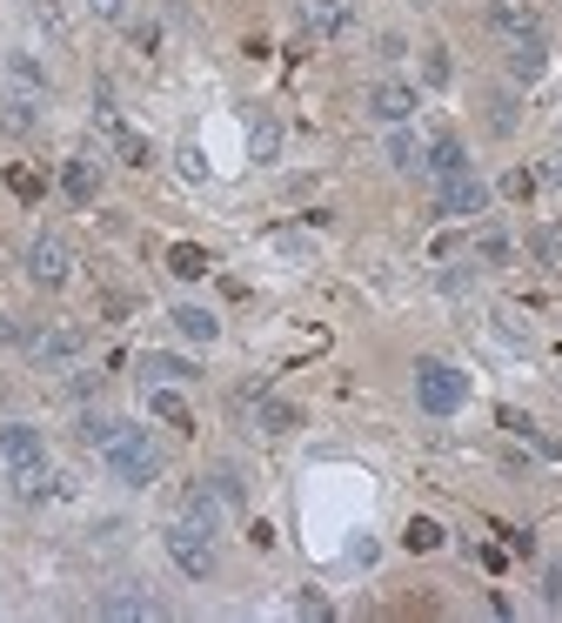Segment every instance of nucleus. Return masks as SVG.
Returning a JSON list of instances; mask_svg holds the SVG:
<instances>
[{
	"instance_id": "1",
	"label": "nucleus",
	"mask_w": 562,
	"mask_h": 623,
	"mask_svg": "<svg viewBox=\"0 0 562 623\" xmlns=\"http://www.w3.org/2000/svg\"><path fill=\"white\" fill-rule=\"evenodd\" d=\"M101 462H107V476H114V483H128V490L161 483V449L148 443V430H128V422L114 430V443L101 449Z\"/></svg>"
},
{
	"instance_id": "2",
	"label": "nucleus",
	"mask_w": 562,
	"mask_h": 623,
	"mask_svg": "<svg viewBox=\"0 0 562 623\" xmlns=\"http://www.w3.org/2000/svg\"><path fill=\"white\" fill-rule=\"evenodd\" d=\"M416 403H422L429 416H456V409L469 403V376L449 369V363H435V356H422V363H416Z\"/></svg>"
},
{
	"instance_id": "3",
	"label": "nucleus",
	"mask_w": 562,
	"mask_h": 623,
	"mask_svg": "<svg viewBox=\"0 0 562 623\" xmlns=\"http://www.w3.org/2000/svg\"><path fill=\"white\" fill-rule=\"evenodd\" d=\"M161 543H168V557H175V570H181V576H194V583H208V576H215V536H208V530H194L188 517H175L168 530H161Z\"/></svg>"
},
{
	"instance_id": "4",
	"label": "nucleus",
	"mask_w": 562,
	"mask_h": 623,
	"mask_svg": "<svg viewBox=\"0 0 562 623\" xmlns=\"http://www.w3.org/2000/svg\"><path fill=\"white\" fill-rule=\"evenodd\" d=\"M361 21V0H295V27L308 41H342Z\"/></svg>"
},
{
	"instance_id": "5",
	"label": "nucleus",
	"mask_w": 562,
	"mask_h": 623,
	"mask_svg": "<svg viewBox=\"0 0 562 623\" xmlns=\"http://www.w3.org/2000/svg\"><path fill=\"white\" fill-rule=\"evenodd\" d=\"M94 616H107V623H148V616H161V597L148 590V583H114V590L94 597Z\"/></svg>"
},
{
	"instance_id": "6",
	"label": "nucleus",
	"mask_w": 562,
	"mask_h": 623,
	"mask_svg": "<svg viewBox=\"0 0 562 623\" xmlns=\"http://www.w3.org/2000/svg\"><path fill=\"white\" fill-rule=\"evenodd\" d=\"M435 215H449V221H475V215H489V181H475V175L435 181Z\"/></svg>"
},
{
	"instance_id": "7",
	"label": "nucleus",
	"mask_w": 562,
	"mask_h": 623,
	"mask_svg": "<svg viewBox=\"0 0 562 623\" xmlns=\"http://www.w3.org/2000/svg\"><path fill=\"white\" fill-rule=\"evenodd\" d=\"M27 276H34L40 289H61V282L74 276V249H67V236H34V242H27Z\"/></svg>"
},
{
	"instance_id": "8",
	"label": "nucleus",
	"mask_w": 562,
	"mask_h": 623,
	"mask_svg": "<svg viewBox=\"0 0 562 623\" xmlns=\"http://www.w3.org/2000/svg\"><path fill=\"white\" fill-rule=\"evenodd\" d=\"M27 356L48 363V369H67L74 356H88V329H34L27 335Z\"/></svg>"
},
{
	"instance_id": "9",
	"label": "nucleus",
	"mask_w": 562,
	"mask_h": 623,
	"mask_svg": "<svg viewBox=\"0 0 562 623\" xmlns=\"http://www.w3.org/2000/svg\"><path fill=\"white\" fill-rule=\"evenodd\" d=\"M502 61H509L515 81H542V67H549V41H542V27L509 34V41H502Z\"/></svg>"
},
{
	"instance_id": "10",
	"label": "nucleus",
	"mask_w": 562,
	"mask_h": 623,
	"mask_svg": "<svg viewBox=\"0 0 562 623\" xmlns=\"http://www.w3.org/2000/svg\"><path fill=\"white\" fill-rule=\"evenodd\" d=\"M241 403L255 409V430H261V436H289V430H302V409H295V403H281V396H261V382H255V389H241Z\"/></svg>"
},
{
	"instance_id": "11",
	"label": "nucleus",
	"mask_w": 562,
	"mask_h": 623,
	"mask_svg": "<svg viewBox=\"0 0 562 623\" xmlns=\"http://www.w3.org/2000/svg\"><path fill=\"white\" fill-rule=\"evenodd\" d=\"M416 107H422V94H416L409 81H375V88H369V114H375V122H388V128H401Z\"/></svg>"
},
{
	"instance_id": "12",
	"label": "nucleus",
	"mask_w": 562,
	"mask_h": 623,
	"mask_svg": "<svg viewBox=\"0 0 562 623\" xmlns=\"http://www.w3.org/2000/svg\"><path fill=\"white\" fill-rule=\"evenodd\" d=\"M422 175H429V181H456V175H469V148H462L456 135H435V141L422 148Z\"/></svg>"
},
{
	"instance_id": "13",
	"label": "nucleus",
	"mask_w": 562,
	"mask_h": 623,
	"mask_svg": "<svg viewBox=\"0 0 562 623\" xmlns=\"http://www.w3.org/2000/svg\"><path fill=\"white\" fill-rule=\"evenodd\" d=\"M61 194L74 208H88L94 194H101V162L94 154H74V162H61Z\"/></svg>"
},
{
	"instance_id": "14",
	"label": "nucleus",
	"mask_w": 562,
	"mask_h": 623,
	"mask_svg": "<svg viewBox=\"0 0 562 623\" xmlns=\"http://www.w3.org/2000/svg\"><path fill=\"white\" fill-rule=\"evenodd\" d=\"M148 416H161V422H168V430L194 436V409L181 403V389H168V382H148Z\"/></svg>"
},
{
	"instance_id": "15",
	"label": "nucleus",
	"mask_w": 562,
	"mask_h": 623,
	"mask_svg": "<svg viewBox=\"0 0 562 623\" xmlns=\"http://www.w3.org/2000/svg\"><path fill=\"white\" fill-rule=\"evenodd\" d=\"M181 517H188L194 530H208V536H215V530H221V490L188 483V490H181Z\"/></svg>"
},
{
	"instance_id": "16",
	"label": "nucleus",
	"mask_w": 562,
	"mask_h": 623,
	"mask_svg": "<svg viewBox=\"0 0 562 623\" xmlns=\"http://www.w3.org/2000/svg\"><path fill=\"white\" fill-rule=\"evenodd\" d=\"M101 128H107L114 154H120V162H128V168H148V162H154V148H148V135H135V128H120L114 114H107V94H101Z\"/></svg>"
},
{
	"instance_id": "17",
	"label": "nucleus",
	"mask_w": 562,
	"mask_h": 623,
	"mask_svg": "<svg viewBox=\"0 0 562 623\" xmlns=\"http://www.w3.org/2000/svg\"><path fill=\"white\" fill-rule=\"evenodd\" d=\"M0 456L21 470V462H40V456H48V443H40V430H27V422H0Z\"/></svg>"
},
{
	"instance_id": "18",
	"label": "nucleus",
	"mask_w": 562,
	"mask_h": 623,
	"mask_svg": "<svg viewBox=\"0 0 562 623\" xmlns=\"http://www.w3.org/2000/svg\"><path fill=\"white\" fill-rule=\"evenodd\" d=\"M475 262L482 268H515V236H509V228H475Z\"/></svg>"
},
{
	"instance_id": "19",
	"label": "nucleus",
	"mask_w": 562,
	"mask_h": 623,
	"mask_svg": "<svg viewBox=\"0 0 562 623\" xmlns=\"http://www.w3.org/2000/svg\"><path fill=\"white\" fill-rule=\"evenodd\" d=\"M8 81L21 88V101H40L48 94V67H40L34 54H8Z\"/></svg>"
},
{
	"instance_id": "20",
	"label": "nucleus",
	"mask_w": 562,
	"mask_h": 623,
	"mask_svg": "<svg viewBox=\"0 0 562 623\" xmlns=\"http://www.w3.org/2000/svg\"><path fill=\"white\" fill-rule=\"evenodd\" d=\"M529 262L542 276H562V228H529Z\"/></svg>"
},
{
	"instance_id": "21",
	"label": "nucleus",
	"mask_w": 562,
	"mask_h": 623,
	"mask_svg": "<svg viewBox=\"0 0 562 623\" xmlns=\"http://www.w3.org/2000/svg\"><path fill=\"white\" fill-rule=\"evenodd\" d=\"M54 483H61V476H48V456H40V462H21V470H14V496H21V503H40Z\"/></svg>"
},
{
	"instance_id": "22",
	"label": "nucleus",
	"mask_w": 562,
	"mask_h": 623,
	"mask_svg": "<svg viewBox=\"0 0 562 623\" xmlns=\"http://www.w3.org/2000/svg\"><path fill=\"white\" fill-rule=\"evenodd\" d=\"M422 148H429V141H416L409 128H395V135H388V168H401V175H422Z\"/></svg>"
},
{
	"instance_id": "23",
	"label": "nucleus",
	"mask_w": 562,
	"mask_h": 623,
	"mask_svg": "<svg viewBox=\"0 0 562 623\" xmlns=\"http://www.w3.org/2000/svg\"><path fill=\"white\" fill-rule=\"evenodd\" d=\"M168 276H181V282H201V276H208V249L175 242V249H168Z\"/></svg>"
},
{
	"instance_id": "24",
	"label": "nucleus",
	"mask_w": 562,
	"mask_h": 623,
	"mask_svg": "<svg viewBox=\"0 0 562 623\" xmlns=\"http://www.w3.org/2000/svg\"><path fill=\"white\" fill-rule=\"evenodd\" d=\"M141 376H148V382H188V376H194V363H181V356H161V348H148V356H141Z\"/></svg>"
},
{
	"instance_id": "25",
	"label": "nucleus",
	"mask_w": 562,
	"mask_h": 623,
	"mask_svg": "<svg viewBox=\"0 0 562 623\" xmlns=\"http://www.w3.org/2000/svg\"><path fill=\"white\" fill-rule=\"evenodd\" d=\"M175 329H181L188 342H215V335H221V322L208 316V308H194V302H188V308H175Z\"/></svg>"
},
{
	"instance_id": "26",
	"label": "nucleus",
	"mask_w": 562,
	"mask_h": 623,
	"mask_svg": "<svg viewBox=\"0 0 562 623\" xmlns=\"http://www.w3.org/2000/svg\"><path fill=\"white\" fill-rule=\"evenodd\" d=\"M248 154H255V162H274V154H281V122H274V114H261V122L248 128Z\"/></svg>"
},
{
	"instance_id": "27",
	"label": "nucleus",
	"mask_w": 562,
	"mask_h": 623,
	"mask_svg": "<svg viewBox=\"0 0 562 623\" xmlns=\"http://www.w3.org/2000/svg\"><path fill=\"white\" fill-rule=\"evenodd\" d=\"M401 543H409L416 557H429V550H442V523H435V517H409V530H401Z\"/></svg>"
},
{
	"instance_id": "28",
	"label": "nucleus",
	"mask_w": 562,
	"mask_h": 623,
	"mask_svg": "<svg viewBox=\"0 0 562 623\" xmlns=\"http://www.w3.org/2000/svg\"><path fill=\"white\" fill-rule=\"evenodd\" d=\"M482 107H489V135H515V122H522V101L515 94H489Z\"/></svg>"
},
{
	"instance_id": "29",
	"label": "nucleus",
	"mask_w": 562,
	"mask_h": 623,
	"mask_svg": "<svg viewBox=\"0 0 562 623\" xmlns=\"http://www.w3.org/2000/svg\"><path fill=\"white\" fill-rule=\"evenodd\" d=\"M114 430H120V422H107L101 409H88V416H80V422H74V436H80V443H88V449H107V443H114Z\"/></svg>"
},
{
	"instance_id": "30",
	"label": "nucleus",
	"mask_w": 562,
	"mask_h": 623,
	"mask_svg": "<svg viewBox=\"0 0 562 623\" xmlns=\"http://www.w3.org/2000/svg\"><path fill=\"white\" fill-rule=\"evenodd\" d=\"M489 27H496L502 41H509V34H522V27H536V21L522 14V8H489Z\"/></svg>"
},
{
	"instance_id": "31",
	"label": "nucleus",
	"mask_w": 562,
	"mask_h": 623,
	"mask_svg": "<svg viewBox=\"0 0 562 623\" xmlns=\"http://www.w3.org/2000/svg\"><path fill=\"white\" fill-rule=\"evenodd\" d=\"M8 188L21 194V202H40V175H34V168H21V162L8 168Z\"/></svg>"
},
{
	"instance_id": "32",
	"label": "nucleus",
	"mask_w": 562,
	"mask_h": 623,
	"mask_svg": "<svg viewBox=\"0 0 562 623\" xmlns=\"http://www.w3.org/2000/svg\"><path fill=\"white\" fill-rule=\"evenodd\" d=\"M128 41H135V54H154L161 48V27L154 21H128Z\"/></svg>"
},
{
	"instance_id": "33",
	"label": "nucleus",
	"mask_w": 562,
	"mask_h": 623,
	"mask_svg": "<svg viewBox=\"0 0 562 623\" xmlns=\"http://www.w3.org/2000/svg\"><path fill=\"white\" fill-rule=\"evenodd\" d=\"M215 490H221V503H248V483H241L234 470H215Z\"/></svg>"
},
{
	"instance_id": "34",
	"label": "nucleus",
	"mask_w": 562,
	"mask_h": 623,
	"mask_svg": "<svg viewBox=\"0 0 562 623\" xmlns=\"http://www.w3.org/2000/svg\"><path fill=\"white\" fill-rule=\"evenodd\" d=\"M34 21H40V27H48V34H54V41H61V34H67V21H61V8H54V0H34Z\"/></svg>"
},
{
	"instance_id": "35",
	"label": "nucleus",
	"mask_w": 562,
	"mask_h": 623,
	"mask_svg": "<svg viewBox=\"0 0 562 623\" xmlns=\"http://www.w3.org/2000/svg\"><path fill=\"white\" fill-rule=\"evenodd\" d=\"M502 194H515V202H522V194H536V175L529 168H509L502 175Z\"/></svg>"
},
{
	"instance_id": "36",
	"label": "nucleus",
	"mask_w": 562,
	"mask_h": 623,
	"mask_svg": "<svg viewBox=\"0 0 562 623\" xmlns=\"http://www.w3.org/2000/svg\"><path fill=\"white\" fill-rule=\"evenodd\" d=\"M542 603H549V610H562V563H549V570H542Z\"/></svg>"
},
{
	"instance_id": "37",
	"label": "nucleus",
	"mask_w": 562,
	"mask_h": 623,
	"mask_svg": "<svg viewBox=\"0 0 562 623\" xmlns=\"http://www.w3.org/2000/svg\"><path fill=\"white\" fill-rule=\"evenodd\" d=\"M422 74H429V88H442V81H449V54H442V48H429V61H422Z\"/></svg>"
},
{
	"instance_id": "38",
	"label": "nucleus",
	"mask_w": 562,
	"mask_h": 623,
	"mask_svg": "<svg viewBox=\"0 0 562 623\" xmlns=\"http://www.w3.org/2000/svg\"><path fill=\"white\" fill-rule=\"evenodd\" d=\"M496 422H502V430H509V436H536V422H529V416H522V409H502Z\"/></svg>"
},
{
	"instance_id": "39",
	"label": "nucleus",
	"mask_w": 562,
	"mask_h": 623,
	"mask_svg": "<svg viewBox=\"0 0 562 623\" xmlns=\"http://www.w3.org/2000/svg\"><path fill=\"white\" fill-rule=\"evenodd\" d=\"M88 14L94 21H120V14H128V0H88Z\"/></svg>"
},
{
	"instance_id": "40",
	"label": "nucleus",
	"mask_w": 562,
	"mask_h": 623,
	"mask_svg": "<svg viewBox=\"0 0 562 623\" xmlns=\"http://www.w3.org/2000/svg\"><path fill=\"white\" fill-rule=\"evenodd\" d=\"M181 175H188V181H201V175H208V162H201V148H181Z\"/></svg>"
},
{
	"instance_id": "41",
	"label": "nucleus",
	"mask_w": 562,
	"mask_h": 623,
	"mask_svg": "<svg viewBox=\"0 0 562 623\" xmlns=\"http://www.w3.org/2000/svg\"><path fill=\"white\" fill-rule=\"evenodd\" d=\"M14 342H27V329L14 316H0V348H14Z\"/></svg>"
},
{
	"instance_id": "42",
	"label": "nucleus",
	"mask_w": 562,
	"mask_h": 623,
	"mask_svg": "<svg viewBox=\"0 0 562 623\" xmlns=\"http://www.w3.org/2000/svg\"><path fill=\"white\" fill-rule=\"evenodd\" d=\"M416 8H429V0H416Z\"/></svg>"
}]
</instances>
